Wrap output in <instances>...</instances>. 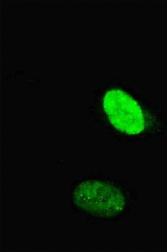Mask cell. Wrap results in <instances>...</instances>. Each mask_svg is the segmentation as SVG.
Returning <instances> with one entry per match:
<instances>
[{
    "label": "cell",
    "instance_id": "cell-1",
    "mask_svg": "<svg viewBox=\"0 0 167 252\" xmlns=\"http://www.w3.org/2000/svg\"><path fill=\"white\" fill-rule=\"evenodd\" d=\"M103 107L111 124L120 131L139 133L144 128V120L139 104L124 91H109L104 96Z\"/></svg>",
    "mask_w": 167,
    "mask_h": 252
}]
</instances>
